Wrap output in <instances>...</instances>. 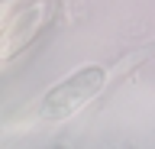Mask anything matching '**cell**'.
Instances as JSON below:
<instances>
[{
  "label": "cell",
  "instance_id": "6da1fadb",
  "mask_svg": "<svg viewBox=\"0 0 155 149\" xmlns=\"http://www.w3.org/2000/svg\"><path fill=\"white\" fill-rule=\"evenodd\" d=\"M104 84H107V71L100 65H84V68L71 71L65 81H58L55 88L45 91V97L39 104V117L45 123H61V120L74 117L81 107H87L104 91Z\"/></svg>",
  "mask_w": 155,
  "mask_h": 149
}]
</instances>
